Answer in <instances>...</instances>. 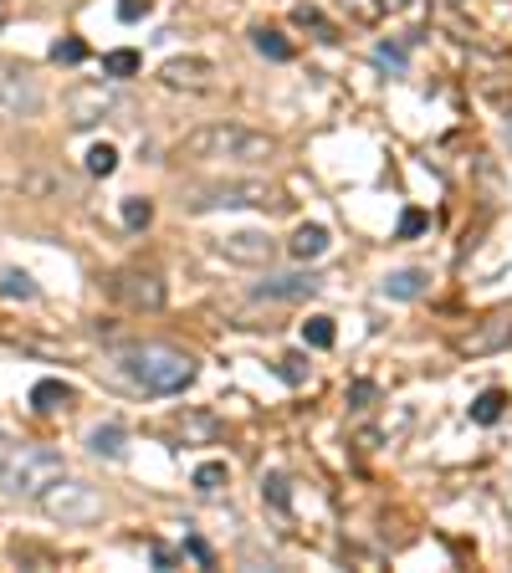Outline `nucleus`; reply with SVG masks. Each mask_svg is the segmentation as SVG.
<instances>
[{"instance_id": "f257e3e1", "label": "nucleus", "mask_w": 512, "mask_h": 573, "mask_svg": "<svg viewBox=\"0 0 512 573\" xmlns=\"http://www.w3.org/2000/svg\"><path fill=\"white\" fill-rule=\"evenodd\" d=\"M113 374L144 394H180L195 384L200 364H195V354H185L175 343H128L113 354Z\"/></svg>"}, {"instance_id": "f03ea898", "label": "nucleus", "mask_w": 512, "mask_h": 573, "mask_svg": "<svg viewBox=\"0 0 512 573\" xmlns=\"http://www.w3.org/2000/svg\"><path fill=\"white\" fill-rule=\"evenodd\" d=\"M180 159L190 164H267L277 159V139L272 134H256V128H241V123H205L195 134H185L180 144Z\"/></svg>"}, {"instance_id": "7ed1b4c3", "label": "nucleus", "mask_w": 512, "mask_h": 573, "mask_svg": "<svg viewBox=\"0 0 512 573\" xmlns=\"http://www.w3.org/2000/svg\"><path fill=\"white\" fill-rule=\"evenodd\" d=\"M185 210L190 215H210V210H272V215H287L292 200L272 180H216V185L190 190Z\"/></svg>"}, {"instance_id": "20e7f679", "label": "nucleus", "mask_w": 512, "mask_h": 573, "mask_svg": "<svg viewBox=\"0 0 512 573\" xmlns=\"http://www.w3.org/2000/svg\"><path fill=\"white\" fill-rule=\"evenodd\" d=\"M57 476H67V461L57 451H47V446H16L11 461L0 466V492L21 497V502H36Z\"/></svg>"}, {"instance_id": "39448f33", "label": "nucleus", "mask_w": 512, "mask_h": 573, "mask_svg": "<svg viewBox=\"0 0 512 573\" xmlns=\"http://www.w3.org/2000/svg\"><path fill=\"white\" fill-rule=\"evenodd\" d=\"M36 502H41V512H47L52 522H62V527H88V522L103 517V492L93 487V481H77V476H57Z\"/></svg>"}, {"instance_id": "423d86ee", "label": "nucleus", "mask_w": 512, "mask_h": 573, "mask_svg": "<svg viewBox=\"0 0 512 573\" xmlns=\"http://www.w3.org/2000/svg\"><path fill=\"white\" fill-rule=\"evenodd\" d=\"M134 103H128L113 82H77L67 93V123L72 128H98V123H128Z\"/></svg>"}, {"instance_id": "0eeeda50", "label": "nucleus", "mask_w": 512, "mask_h": 573, "mask_svg": "<svg viewBox=\"0 0 512 573\" xmlns=\"http://www.w3.org/2000/svg\"><path fill=\"white\" fill-rule=\"evenodd\" d=\"M108 292H113V302L134 307V313H159V307H164V282H159V272H149V267H123V272L108 282Z\"/></svg>"}, {"instance_id": "6e6552de", "label": "nucleus", "mask_w": 512, "mask_h": 573, "mask_svg": "<svg viewBox=\"0 0 512 573\" xmlns=\"http://www.w3.org/2000/svg\"><path fill=\"white\" fill-rule=\"evenodd\" d=\"M41 87L26 67H0V118H36Z\"/></svg>"}, {"instance_id": "1a4fd4ad", "label": "nucleus", "mask_w": 512, "mask_h": 573, "mask_svg": "<svg viewBox=\"0 0 512 573\" xmlns=\"http://www.w3.org/2000/svg\"><path fill=\"white\" fill-rule=\"evenodd\" d=\"M216 251L226 261H236V267H272V256H277V241L267 231H231L216 241Z\"/></svg>"}, {"instance_id": "9d476101", "label": "nucleus", "mask_w": 512, "mask_h": 573, "mask_svg": "<svg viewBox=\"0 0 512 573\" xmlns=\"http://www.w3.org/2000/svg\"><path fill=\"white\" fill-rule=\"evenodd\" d=\"M159 82L175 87V93H210V87H216V67L205 57H169L159 67Z\"/></svg>"}, {"instance_id": "9b49d317", "label": "nucleus", "mask_w": 512, "mask_h": 573, "mask_svg": "<svg viewBox=\"0 0 512 573\" xmlns=\"http://www.w3.org/2000/svg\"><path fill=\"white\" fill-rule=\"evenodd\" d=\"M318 287H323V277L292 272V277H267L262 287H256V297H262V302H303V297H313Z\"/></svg>"}, {"instance_id": "f8f14e48", "label": "nucleus", "mask_w": 512, "mask_h": 573, "mask_svg": "<svg viewBox=\"0 0 512 573\" xmlns=\"http://www.w3.org/2000/svg\"><path fill=\"white\" fill-rule=\"evenodd\" d=\"M502 343H512V318L502 313V318H487L477 333H466L461 338V354H497Z\"/></svg>"}, {"instance_id": "ddd939ff", "label": "nucleus", "mask_w": 512, "mask_h": 573, "mask_svg": "<svg viewBox=\"0 0 512 573\" xmlns=\"http://www.w3.org/2000/svg\"><path fill=\"white\" fill-rule=\"evenodd\" d=\"M175 440H185V446H210V440H221V420L210 410H185L175 420Z\"/></svg>"}, {"instance_id": "4468645a", "label": "nucleus", "mask_w": 512, "mask_h": 573, "mask_svg": "<svg viewBox=\"0 0 512 573\" xmlns=\"http://www.w3.org/2000/svg\"><path fill=\"white\" fill-rule=\"evenodd\" d=\"M425 292V272L420 267H405V272H390L379 282V297H390V302H415Z\"/></svg>"}, {"instance_id": "2eb2a0df", "label": "nucleus", "mask_w": 512, "mask_h": 573, "mask_svg": "<svg viewBox=\"0 0 512 573\" xmlns=\"http://www.w3.org/2000/svg\"><path fill=\"white\" fill-rule=\"evenodd\" d=\"M67 400H72V389H67L62 379H41V384L31 389V410H36V415H57Z\"/></svg>"}, {"instance_id": "dca6fc26", "label": "nucleus", "mask_w": 512, "mask_h": 573, "mask_svg": "<svg viewBox=\"0 0 512 573\" xmlns=\"http://www.w3.org/2000/svg\"><path fill=\"white\" fill-rule=\"evenodd\" d=\"M287 251H292L297 261H318V256L328 251V231H323V226H297V236L287 241Z\"/></svg>"}, {"instance_id": "f3484780", "label": "nucleus", "mask_w": 512, "mask_h": 573, "mask_svg": "<svg viewBox=\"0 0 512 573\" xmlns=\"http://www.w3.org/2000/svg\"><path fill=\"white\" fill-rule=\"evenodd\" d=\"M251 47L262 52V57H272V62H292V41L282 31H272V26H256L251 31Z\"/></svg>"}, {"instance_id": "a211bd4d", "label": "nucleus", "mask_w": 512, "mask_h": 573, "mask_svg": "<svg viewBox=\"0 0 512 573\" xmlns=\"http://www.w3.org/2000/svg\"><path fill=\"white\" fill-rule=\"evenodd\" d=\"M502 410H507V394H502V389H482L477 400H472V420H477V425H497Z\"/></svg>"}, {"instance_id": "6ab92c4d", "label": "nucleus", "mask_w": 512, "mask_h": 573, "mask_svg": "<svg viewBox=\"0 0 512 573\" xmlns=\"http://www.w3.org/2000/svg\"><path fill=\"white\" fill-rule=\"evenodd\" d=\"M88 446H93V456H108V461H118L128 446H123V430L118 425H98L93 435H88Z\"/></svg>"}, {"instance_id": "aec40b11", "label": "nucleus", "mask_w": 512, "mask_h": 573, "mask_svg": "<svg viewBox=\"0 0 512 573\" xmlns=\"http://www.w3.org/2000/svg\"><path fill=\"white\" fill-rule=\"evenodd\" d=\"M0 297H6V302H31L36 297V282L11 267V272H0Z\"/></svg>"}, {"instance_id": "412c9836", "label": "nucleus", "mask_w": 512, "mask_h": 573, "mask_svg": "<svg viewBox=\"0 0 512 573\" xmlns=\"http://www.w3.org/2000/svg\"><path fill=\"white\" fill-rule=\"evenodd\" d=\"M144 62H139V52H128V47H118V52H108L103 57V72L113 77V82H123V77H134Z\"/></svg>"}, {"instance_id": "4be33fe9", "label": "nucleus", "mask_w": 512, "mask_h": 573, "mask_svg": "<svg viewBox=\"0 0 512 573\" xmlns=\"http://www.w3.org/2000/svg\"><path fill=\"white\" fill-rule=\"evenodd\" d=\"M226 461H205V466H195V492H221L226 487Z\"/></svg>"}, {"instance_id": "5701e85b", "label": "nucleus", "mask_w": 512, "mask_h": 573, "mask_svg": "<svg viewBox=\"0 0 512 573\" xmlns=\"http://www.w3.org/2000/svg\"><path fill=\"white\" fill-rule=\"evenodd\" d=\"M333 338H338L333 333V318H308L303 323V343L308 348H333Z\"/></svg>"}, {"instance_id": "b1692460", "label": "nucleus", "mask_w": 512, "mask_h": 573, "mask_svg": "<svg viewBox=\"0 0 512 573\" xmlns=\"http://www.w3.org/2000/svg\"><path fill=\"white\" fill-rule=\"evenodd\" d=\"M292 21H297V26H308L318 41H338V31H333V26H328V21H323L313 6H297V11H292Z\"/></svg>"}, {"instance_id": "393cba45", "label": "nucleus", "mask_w": 512, "mask_h": 573, "mask_svg": "<svg viewBox=\"0 0 512 573\" xmlns=\"http://www.w3.org/2000/svg\"><path fill=\"white\" fill-rule=\"evenodd\" d=\"M113 169H118V149L113 144H93L88 149V174H103V180H108Z\"/></svg>"}, {"instance_id": "a878e982", "label": "nucleus", "mask_w": 512, "mask_h": 573, "mask_svg": "<svg viewBox=\"0 0 512 573\" xmlns=\"http://www.w3.org/2000/svg\"><path fill=\"white\" fill-rule=\"evenodd\" d=\"M52 62H62V67H77V62H88V47H82L77 36H62L57 47H52Z\"/></svg>"}, {"instance_id": "bb28decb", "label": "nucleus", "mask_w": 512, "mask_h": 573, "mask_svg": "<svg viewBox=\"0 0 512 573\" xmlns=\"http://www.w3.org/2000/svg\"><path fill=\"white\" fill-rule=\"evenodd\" d=\"M149 220H154V205H149V200H139V195L123 200V226L139 231V226H149Z\"/></svg>"}, {"instance_id": "cd10ccee", "label": "nucleus", "mask_w": 512, "mask_h": 573, "mask_svg": "<svg viewBox=\"0 0 512 573\" xmlns=\"http://www.w3.org/2000/svg\"><path fill=\"white\" fill-rule=\"evenodd\" d=\"M277 374H282L287 384H303V379H308V354H282V359H277Z\"/></svg>"}, {"instance_id": "c85d7f7f", "label": "nucleus", "mask_w": 512, "mask_h": 573, "mask_svg": "<svg viewBox=\"0 0 512 573\" xmlns=\"http://www.w3.org/2000/svg\"><path fill=\"white\" fill-rule=\"evenodd\" d=\"M338 6H344L354 21H379L384 16V0H338Z\"/></svg>"}, {"instance_id": "c756f323", "label": "nucleus", "mask_w": 512, "mask_h": 573, "mask_svg": "<svg viewBox=\"0 0 512 573\" xmlns=\"http://www.w3.org/2000/svg\"><path fill=\"white\" fill-rule=\"evenodd\" d=\"M262 497H267L277 512H287V476H267V481H262Z\"/></svg>"}, {"instance_id": "7c9ffc66", "label": "nucleus", "mask_w": 512, "mask_h": 573, "mask_svg": "<svg viewBox=\"0 0 512 573\" xmlns=\"http://www.w3.org/2000/svg\"><path fill=\"white\" fill-rule=\"evenodd\" d=\"M374 57H379L384 67H395V72H405V47H390V41H379V47H374Z\"/></svg>"}, {"instance_id": "2f4dec72", "label": "nucleus", "mask_w": 512, "mask_h": 573, "mask_svg": "<svg viewBox=\"0 0 512 573\" xmlns=\"http://www.w3.org/2000/svg\"><path fill=\"white\" fill-rule=\"evenodd\" d=\"M374 394H379V389H374L369 379H359V384L349 389V405H354V410H369V400H374Z\"/></svg>"}, {"instance_id": "473e14b6", "label": "nucleus", "mask_w": 512, "mask_h": 573, "mask_svg": "<svg viewBox=\"0 0 512 573\" xmlns=\"http://www.w3.org/2000/svg\"><path fill=\"white\" fill-rule=\"evenodd\" d=\"M425 231V210H405L400 215V236H420Z\"/></svg>"}, {"instance_id": "72a5a7b5", "label": "nucleus", "mask_w": 512, "mask_h": 573, "mask_svg": "<svg viewBox=\"0 0 512 573\" xmlns=\"http://www.w3.org/2000/svg\"><path fill=\"white\" fill-rule=\"evenodd\" d=\"M118 16H123V21H139V16H149V0H118Z\"/></svg>"}, {"instance_id": "f704fd0d", "label": "nucleus", "mask_w": 512, "mask_h": 573, "mask_svg": "<svg viewBox=\"0 0 512 573\" xmlns=\"http://www.w3.org/2000/svg\"><path fill=\"white\" fill-rule=\"evenodd\" d=\"M185 548H190L200 563H210V548H205V538H195V533H190V538H185Z\"/></svg>"}, {"instance_id": "c9c22d12", "label": "nucleus", "mask_w": 512, "mask_h": 573, "mask_svg": "<svg viewBox=\"0 0 512 573\" xmlns=\"http://www.w3.org/2000/svg\"><path fill=\"white\" fill-rule=\"evenodd\" d=\"M11 451H16V440H11V435H0V466L11 461Z\"/></svg>"}, {"instance_id": "e433bc0d", "label": "nucleus", "mask_w": 512, "mask_h": 573, "mask_svg": "<svg viewBox=\"0 0 512 573\" xmlns=\"http://www.w3.org/2000/svg\"><path fill=\"white\" fill-rule=\"evenodd\" d=\"M0 26H6V0H0Z\"/></svg>"}]
</instances>
